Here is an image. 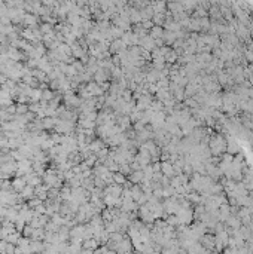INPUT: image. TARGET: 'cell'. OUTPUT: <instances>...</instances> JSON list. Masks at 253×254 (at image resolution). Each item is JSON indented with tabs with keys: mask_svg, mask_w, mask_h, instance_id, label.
<instances>
[{
	"mask_svg": "<svg viewBox=\"0 0 253 254\" xmlns=\"http://www.w3.org/2000/svg\"><path fill=\"white\" fill-rule=\"evenodd\" d=\"M26 186H27V180H26L24 175H23V177H17V178L12 181V189L17 190V192H21Z\"/></svg>",
	"mask_w": 253,
	"mask_h": 254,
	"instance_id": "cell-1",
	"label": "cell"
},
{
	"mask_svg": "<svg viewBox=\"0 0 253 254\" xmlns=\"http://www.w3.org/2000/svg\"><path fill=\"white\" fill-rule=\"evenodd\" d=\"M20 196H23V198H26V199L34 198V187L30 186V184H27V186L21 190V195H20Z\"/></svg>",
	"mask_w": 253,
	"mask_h": 254,
	"instance_id": "cell-2",
	"label": "cell"
},
{
	"mask_svg": "<svg viewBox=\"0 0 253 254\" xmlns=\"http://www.w3.org/2000/svg\"><path fill=\"white\" fill-rule=\"evenodd\" d=\"M27 110H29V107L24 106V103H20V104L17 106V113H18V114H26Z\"/></svg>",
	"mask_w": 253,
	"mask_h": 254,
	"instance_id": "cell-3",
	"label": "cell"
},
{
	"mask_svg": "<svg viewBox=\"0 0 253 254\" xmlns=\"http://www.w3.org/2000/svg\"><path fill=\"white\" fill-rule=\"evenodd\" d=\"M24 21L29 24V25H31V24H34V21H36V18L34 17H31V15H26V18H24Z\"/></svg>",
	"mask_w": 253,
	"mask_h": 254,
	"instance_id": "cell-4",
	"label": "cell"
},
{
	"mask_svg": "<svg viewBox=\"0 0 253 254\" xmlns=\"http://www.w3.org/2000/svg\"><path fill=\"white\" fill-rule=\"evenodd\" d=\"M113 178H115V180H118L119 183H124V181H125V178H124L122 175H119V174H115V175H113Z\"/></svg>",
	"mask_w": 253,
	"mask_h": 254,
	"instance_id": "cell-5",
	"label": "cell"
},
{
	"mask_svg": "<svg viewBox=\"0 0 253 254\" xmlns=\"http://www.w3.org/2000/svg\"><path fill=\"white\" fill-rule=\"evenodd\" d=\"M43 2H45V5H54V2H55V0H43Z\"/></svg>",
	"mask_w": 253,
	"mask_h": 254,
	"instance_id": "cell-6",
	"label": "cell"
}]
</instances>
